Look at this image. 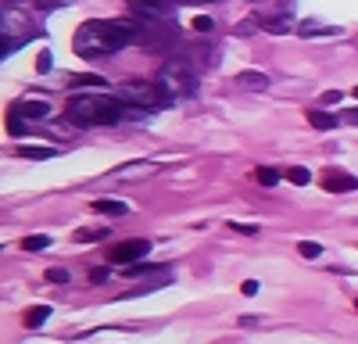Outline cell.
Returning <instances> with one entry per match:
<instances>
[{"label":"cell","instance_id":"cell-3","mask_svg":"<svg viewBox=\"0 0 358 344\" xmlns=\"http://www.w3.org/2000/svg\"><path fill=\"white\" fill-rule=\"evenodd\" d=\"M155 83L162 86V90H165L172 101L190 97V94L197 90V69L187 62V57H169V62L162 65V72H158Z\"/></svg>","mask_w":358,"mask_h":344},{"label":"cell","instance_id":"cell-19","mask_svg":"<svg viewBox=\"0 0 358 344\" xmlns=\"http://www.w3.org/2000/svg\"><path fill=\"white\" fill-rule=\"evenodd\" d=\"M18 155H22V158H36V162H47V158H54L57 151H54V148H22Z\"/></svg>","mask_w":358,"mask_h":344},{"label":"cell","instance_id":"cell-13","mask_svg":"<svg viewBox=\"0 0 358 344\" xmlns=\"http://www.w3.org/2000/svg\"><path fill=\"white\" fill-rule=\"evenodd\" d=\"M69 86H72V90H79V86H97V90H104L108 79L104 76H94V72H83V76H72Z\"/></svg>","mask_w":358,"mask_h":344},{"label":"cell","instance_id":"cell-7","mask_svg":"<svg viewBox=\"0 0 358 344\" xmlns=\"http://www.w3.org/2000/svg\"><path fill=\"white\" fill-rule=\"evenodd\" d=\"M11 111L22 115V119H47L50 104L47 101H18V104H11Z\"/></svg>","mask_w":358,"mask_h":344},{"label":"cell","instance_id":"cell-23","mask_svg":"<svg viewBox=\"0 0 358 344\" xmlns=\"http://www.w3.org/2000/svg\"><path fill=\"white\" fill-rule=\"evenodd\" d=\"M47 280H50V283H65V280H69V269H62V266H50V269H47Z\"/></svg>","mask_w":358,"mask_h":344},{"label":"cell","instance_id":"cell-15","mask_svg":"<svg viewBox=\"0 0 358 344\" xmlns=\"http://www.w3.org/2000/svg\"><path fill=\"white\" fill-rule=\"evenodd\" d=\"M287 180H290L294 187H308V183H312V172H308L305 165H290V169H287Z\"/></svg>","mask_w":358,"mask_h":344},{"label":"cell","instance_id":"cell-28","mask_svg":"<svg viewBox=\"0 0 358 344\" xmlns=\"http://www.w3.org/2000/svg\"><path fill=\"white\" fill-rule=\"evenodd\" d=\"M108 273H111V269H94V276H90V280H94V283H104Z\"/></svg>","mask_w":358,"mask_h":344},{"label":"cell","instance_id":"cell-25","mask_svg":"<svg viewBox=\"0 0 358 344\" xmlns=\"http://www.w3.org/2000/svg\"><path fill=\"white\" fill-rule=\"evenodd\" d=\"M229 229H236V234H248V237L258 234V226H248V222H229Z\"/></svg>","mask_w":358,"mask_h":344},{"label":"cell","instance_id":"cell-18","mask_svg":"<svg viewBox=\"0 0 358 344\" xmlns=\"http://www.w3.org/2000/svg\"><path fill=\"white\" fill-rule=\"evenodd\" d=\"M101 237H108V229H76V241L79 244H97Z\"/></svg>","mask_w":358,"mask_h":344},{"label":"cell","instance_id":"cell-10","mask_svg":"<svg viewBox=\"0 0 358 344\" xmlns=\"http://www.w3.org/2000/svg\"><path fill=\"white\" fill-rule=\"evenodd\" d=\"M47 320H50V305H33V308L25 312V327L29 330H40Z\"/></svg>","mask_w":358,"mask_h":344},{"label":"cell","instance_id":"cell-22","mask_svg":"<svg viewBox=\"0 0 358 344\" xmlns=\"http://www.w3.org/2000/svg\"><path fill=\"white\" fill-rule=\"evenodd\" d=\"M54 69V57H50V50H40V57H36V72L43 76V72H50Z\"/></svg>","mask_w":358,"mask_h":344},{"label":"cell","instance_id":"cell-4","mask_svg":"<svg viewBox=\"0 0 358 344\" xmlns=\"http://www.w3.org/2000/svg\"><path fill=\"white\" fill-rule=\"evenodd\" d=\"M118 97H122L129 108H136V111H158V108L172 104V97L162 90L158 83H140V79L126 83L122 90H118Z\"/></svg>","mask_w":358,"mask_h":344},{"label":"cell","instance_id":"cell-14","mask_svg":"<svg viewBox=\"0 0 358 344\" xmlns=\"http://www.w3.org/2000/svg\"><path fill=\"white\" fill-rule=\"evenodd\" d=\"M308 122L315 126V129H334V126H341V119H334V115H326V111H308Z\"/></svg>","mask_w":358,"mask_h":344},{"label":"cell","instance_id":"cell-21","mask_svg":"<svg viewBox=\"0 0 358 344\" xmlns=\"http://www.w3.org/2000/svg\"><path fill=\"white\" fill-rule=\"evenodd\" d=\"M297 251H301V258H319L322 255V248L312 244V241H301V244H297Z\"/></svg>","mask_w":358,"mask_h":344},{"label":"cell","instance_id":"cell-26","mask_svg":"<svg viewBox=\"0 0 358 344\" xmlns=\"http://www.w3.org/2000/svg\"><path fill=\"white\" fill-rule=\"evenodd\" d=\"M341 122H344V126H358V108H348V111L341 115Z\"/></svg>","mask_w":358,"mask_h":344},{"label":"cell","instance_id":"cell-11","mask_svg":"<svg viewBox=\"0 0 358 344\" xmlns=\"http://www.w3.org/2000/svg\"><path fill=\"white\" fill-rule=\"evenodd\" d=\"M236 83L248 86V90H268V76H265V72H251V69L236 76Z\"/></svg>","mask_w":358,"mask_h":344},{"label":"cell","instance_id":"cell-12","mask_svg":"<svg viewBox=\"0 0 358 344\" xmlns=\"http://www.w3.org/2000/svg\"><path fill=\"white\" fill-rule=\"evenodd\" d=\"M297 33H301V36H341V29L319 25V22H301V25H297Z\"/></svg>","mask_w":358,"mask_h":344},{"label":"cell","instance_id":"cell-29","mask_svg":"<svg viewBox=\"0 0 358 344\" xmlns=\"http://www.w3.org/2000/svg\"><path fill=\"white\" fill-rule=\"evenodd\" d=\"M8 50H11V47H8V40H4V36H0V57H4Z\"/></svg>","mask_w":358,"mask_h":344},{"label":"cell","instance_id":"cell-16","mask_svg":"<svg viewBox=\"0 0 358 344\" xmlns=\"http://www.w3.org/2000/svg\"><path fill=\"white\" fill-rule=\"evenodd\" d=\"M255 180H258L262 187H276V183H280L283 176H280L276 169H268V165H258V169H255Z\"/></svg>","mask_w":358,"mask_h":344},{"label":"cell","instance_id":"cell-32","mask_svg":"<svg viewBox=\"0 0 358 344\" xmlns=\"http://www.w3.org/2000/svg\"><path fill=\"white\" fill-rule=\"evenodd\" d=\"M355 308H358V301H355Z\"/></svg>","mask_w":358,"mask_h":344},{"label":"cell","instance_id":"cell-2","mask_svg":"<svg viewBox=\"0 0 358 344\" xmlns=\"http://www.w3.org/2000/svg\"><path fill=\"white\" fill-rule=\"evenodd\" d=\"M65 115L76 126H115V122L129 119V115H143V111L129 108L118 94L115 97L111 94H72L65 104Z\"/></svg>","mask_w":358,"mask_h":344},{"label":"cell","instance_id":"cell-1","mask_svg":"<svg viewBox=\"0 0 358 344\" xmlns=\"http://www.w3.org/2000/svg\"><path fill=\"white\" fill-rule=\"evenodd\" d=\"M143 40V29L136 22H111V18H94V22H83L76 29V54L79 57H104L115 50H126L129 43Z\"/></svg>","mask_w":358,"mask_h":344},{"label":"cell","instance_id":"cell-6","mask_svg":"<svg viewBox=\"0 0 358 344\" xmlns=\"http://www.w3.org/2000/svg\"><path fill=\"white\" fill-rule=\"evenodd\" d=\"M322 190H330V194H344V190H358V180L351 176V172H341V169H330V172H322Z\"/></svg>","mask_w":358,"mask_h":344},{"label":"cell","instance_id":"cell-9","mask_svg":"<svg viewBox=\"0 0 358 344\" xmlns=\"http://www.w3.org/2000/svg\"><path fill=\"white\" fill-rule=\"evenodd\" d=\"M258 25L268 29V33H290V29H294V18H290V11L283 8V15H276V18H258Z\"/></svg>","mask_w":358,"mask_h":344},{"label":"cell","instance_id":"cell-20","mask_svg":"<svg viewBox=\"0 0 358 344\" xmlns=\"http://www.w3.org/2000/svg\"><path fill=\"white\" fill-rule=\"evenodd\" d=\"M190 25H194V33H212V29H215V22L208 18V15H197Z\"/></svg>","mask_w":358,"mask_h":344},{"label":"cell","instance_id":"cell-17","mask_svg":"<svg viewBox=\"0 0 358 344\" xmlns=\"http://www.w3.org/2000/svg\"><path fill=\"white\" fill-rule=\"evenodd\" d=\"M22 248H25V251H43V248H50V237H47V234H33V237L22 241Z\"/></svg>","mask_w":358,"mask_h":344},{"label":"cell","instance_id":"cell-8","mask_svg":"<svg viewBox=\"0 0 358 344\" xmlns=\"http://www.w3.org/2000/svg\"><path fill=\"white\" fill-rule=\"evenodd\" d=\"M90 208H94V212H101V215H115V219L129 212V205H126V201H115V197H101V201H94Z\"/></svg>","mask_w":358,"mask_h":344},{"label":"cell","instance_id":"cell-30","mask_svg":"<svg viewBox=\"0 0 358 344\" xmlns=\"http://www.w3.org/2000/svg\"><path fill=\"white\" fill-rule=\"evenodd\" d=\"M351 94H355V97H358V86H355V90H351Z\"/></svg>","mask_w":358,"mask_h":344},{"label":"cell","instance_id":"cell-27","mask_svg":"<svg viewBox=\"0 0 358 344\" xmlns=\"http://www.w3.org/2000/svg\"><path fill=\"white\" fill-rule=\"evenodd\" d=\"M241 291H244L248 298H255V294H258V283H255V280H244V283H241Z\"/></svg>","mask_w":358,"mask_h":344},{"label":"cell","instance_id":"cell-24","mask_svg":"<svg viewBox=\"0 0 358 344\" xmlns=\"http://www.w3.org/2000/svg\"><path fill=\"white\" fill-rule=\"evenodd\" d=\"M341 101H344L341 90H326V94H322V104H326V108H330V104H341Z\"/></svg>","mask_w":358,"mask_h":344},{"label":"cell","instance_id":"cell-5","mask_svg":"<svg viewBox=\"0 0 358 344\" xmlns=\"http://www.w3.org/2000/svg\"><path fill=\"white\" fill-rule=\"evenodd\" d=\"M147 251H151V241H143V237L122 241V244H115L111 262H115V266H129V262H140V258H147Z\"/></svg>","mask_w":358,"mask_h":344},{"label":"cell","instance_id":"cell-31","mask_svg":"<svg viewBox=\"0 0 358 344\" xmlns=\"http://www.w3.org/2000/svg\"><path fill=\"white\" fill-rule=\"evenodd\" d=\"M129 4H136V0H129Z\"/></svg>","mask_w":358,"mask_h":344}]
</instances>
